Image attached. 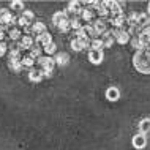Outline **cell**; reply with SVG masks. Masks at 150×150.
I'll return each instance as SVG.
<instances>
[{"label":"cell","mask_w":150,"mask_h":150,"mask_svg":"<svg viewBox=\"0 0 150 150\" xmlns=\"http://www.w3.org/2000/svg\"><path fill=\"white\" fill-rule=\"evenodd\" d=\"M54 62H55V65L65 67V65H68V62H70V55H68L67 52H57L55 57H54Z\"/></svg>","instance_id":"obj_16"},{"label":"cell","mask_w":150,"mask_h":150,"mask_svg":"<svg viewBox=\"0 0 150 150\" xmlns=\"http://www.w3.org/2000/svg\"><path fill=\"white\" fill-rule=\"evenodd\" d=\"M36 63L40 65V70L43 71V78H51L52 71H54V67H55L54 59L46 55V57H40L36 60Z\"/></svg>","instance_id":"obj_4"},{"label":"cell","mask_w":150,"mask_h":150,"mask_svg":"<svg viewBox=\"0 0 150 150\" xmlns=\"http://www.w3.org/2000/svg\"><path fill=\"white\" fill-rule=\"evenodd\" d=\"M106 98L109 101H117L120 98V92H119V88L117 87H109L108 90H106Z\"/></svg>","instance_id":"obj_19"},{"label":"cell","mask_w":150,"mask_h":150,"mask_svg":"<svg viewBox=\"0 0 150 150\" xmlns=\"http://www.w3.org/2000/svg\"><path fill=\"white\" fill-rule=\"evenodd\" d=\"M90 49H96V51H101L103 47V43H101V38H95V40H90Z\"/></svg>","instance_id":"obj_24"},{"label":"cell","mask_w":150,"mask_h":150,"mask_svg":"<svg viewBox=\"0 0 150 150\" xmlns=\"http://www.w3.org/2000/svg\"><path fill=\"white\" fill-rule=\"evenodd\" d=\"M139 133L141 134H147V133H150V119H142L139 122Z\"/></svg>","instance_id":"obj_21"},{"label":"cell","mask_w":150,"mask_h":150,"mask_svg":"<svg viewBox=\"0 0 150 150\" xmlns=\"http://www.w3.org/2000/svg\"><path fill=\"white\" fill-rule=\"evenodd\" d=\"M11 10H13V14L14 13H22L24 11V3L22 2H11Z\"/></svg>","instance_id":"obj_23"},{"label":"cell","mask_w":150,"mask_h":150,"mask_svg":"<svg viewBox=\"0 0 150 150\" xmlns=\"http://www.w3.org/2000/svg\"><path fill=\"white\" fill-rule=\"evenodd\" d=\"M115 38L112 35V30H106L103 35H101V43H103V47H111L114 44Z\"/></svg>","instance_id":"obj_13"},{"label":"cell","mask_w":150,"mask_h":150,"mask_svg":"<svg viewBox=\"0 0 150 150\" xmlns=\"http://www.w3.org/2000/svg\"><path fill=\"white\" fill-rule=\"evenodd\" d=\"M52 24L60 30V32H68L71 29V22L68 19V16L65 11H57L54 16H52Z\"/></svg>","instance_id":"obj_3"},{"label":"cell","mask_w":150,"mask_h":150,"mask_svg":"<svg viewBox=\"0 0 150 150\" xmlns=\"http://www.w3.org/2000/svg\"><path fill=\"white\" fill-rule=\"evenodd\" d=\"M106 6H108V11H109V16H111V18L123 14V10H122L119 2H106Z\"/></svg>","instance_id":"obj_10"},{"label":"cell","mask_w":150,"mask_h":150,"mask_svg":"<svg viewBox=\"0 0 150 150\" xmlns=\"http://www.w3.org/2000/svg\"><path fill=\"white\" fill-rule=\"evenodd\" d=\"M103 59H104L103 51H96V49H90V51H88V60H90L93 65L101 63V62H103Z\"/></svg>","instance_id":"obj_12"},{"label":"cell","mask_w":150,"mask_h":150,"mask_svg":"<svg viewBox=\"0 0 150 150\" xmlns=\"http://www.w3.org/2000/svg\"><path fill=\"white\" fill-rule=\"evenodd\" d=\"M46 24H43V22H35L33 25L30 27V35L33 36V38H36V36H40V35H43V33H46Z\"/></svg>","instance_id":"obj_11"},{"label":"cell","mask_w":150,"mask_h":150,"mask_svg":"<svg viewBox=\"0 0 150 150\" xmlns=\"http://www.w3.org/2000/svg\"><path fill=\"white\" fill-rule=\"evenodd\" d=\"M21 63H22V68H35V63H36V60L32 57V55L27 52V54H22V59H21Z\"/></svg>","instance_id":"obj_15"},{"label":"cell","mask_w":150,"mask_h":150,"mask_svg":"<svg viewBox=\"0 0 150 150\" xmlns=\"http://www.w3.org/2000/svg\"><path fill=\"white\" fill-rule=\"evenodd\" d=\"M13 24H16V16L13 14V11L6 10V8H0V27L6 30Z\"/></svg>","instance_id":"obj_5"},{"label":"cell","mask_w":150,"mask_h":150,"mask_svg":"<svg viewBox=\"0 0 150 150\" xmlns=\"http://www.w3.org/2000/svg\"><path fill=\"white\" fill-rule=\"evenodd\" d=\"M41 51H43V49H41V46H40V44H36V43H35L33 46L30 47L29 54H30V55H32V57H33L35 60H38L40 57H41Z\"/></svg>","instance_id":"obj_22"},{"label":"cell","mask_w":150,"mask_h":150,"mask_svg":"<svg viewBox=\"0 0 150 150\" xmlns=\"http://www.w3.org/2000/svg\"><path fill=\"white\" fill-rule=\"evenodd\" d=\"M131 44H133V47H134V49H137V51H142V49H145V47L142 46V44H141V41H139V38H137V36H134V38H133Z\"/></svg>","instance_id":"obj_26"},{"label":"cell","mask_w":150,"mask_h":150,"mask_svg":"<svg viewBox=\"0 0 150 150\" xmlns=\"http://www.w3.org/2000/svg\"><path fill=\"white\" fill-rule=\"evenodd\" d=\"M21 59H22V52L18 49V47H13L10 49V55H8V68L14 73H19L22 70V63H21Z\"/></svg>","instance_id":"obj_2"},{"label":"cell","mask_w":150,"mask_h":150,"mask_svg":"<svg viewBox=\"0 0 150 150\" xmlns=\"http://www.w3.org/2000/svg\"><path fill=\"white\" fill-rule=\"evenodd\" d=\"M29 79L32 82H40V81H43V71L40 70V68H32L30 73H29Z\"/></svg>","instance_id":"obj_17"},{"label":"cell","mask_w":150,"mask_h":150,"mask_svg":"<svg viewBox=\"0 0 150 150\" xmlns=\"http://www.w3.org/2000/svg\"><path fill=\"white\" fill-rule=\"evenodd\" d=\"M6 49H8L6 43H5V41H0V57H2V55L6 52Z\"/></svg>","instance_id":"obj_27"},{"label":"cell","mask_w":150,"mask_h":150,"mask_svg":"<svg viewBox=\"0 0 150 150\" xmlns=\"http://www.w3.org/2000/svg\"><path fill=\"white\" fill-rule=\"evenodd\" d=\"M35 43H36V44H40V46H43V47H44V46H47L49 43H52L51 35L46 32V33H43V35L36 36V38H35Z\"/></svg>","instance_id":"obj_20"},{"label":"cell","mask_w":150,"mask_h":150,"mask_svg":"<svg viewBox=\"0 0 150 150\" xmlns=\"http://www.w3.org/2000/svg\"><path fill=\"white\" fill-rule=\"evenodd\" d=\"M145 145H147V137H145V134H136L134 137H133V147L134 149H144Z\"/></svg>","instance_id":"obj_14"},{"label":"cell","mask_w":150,"mask_h":150,"mask_svg":"<svg viewBox=\"0 0 150 150\" xmlns=\"http://www.w3.org/2000/svg\"><path fill=\"white\" fill-rule=\"evenodd\" d=\"M149 16H150V3H149V13H147Z\"/></svg>","instance_id":"obj_29"},{"label":"cell","mask_w":150,"mask_h":150,"mask_svg":"<svg viewBox=\"0 0 150 150\" xmlns=\"http://www.w3.org/2000/svg\"><path fill=\"white\" fill-rule=\"evenodd\" d=\"M35 44V38L32 35H29V33H24L22 36H21V40L19 41H16V47H18L19 51H30V47Z\"/></svg>","instance_id":"obj_6"},{"label":"cell","mask_w":150,"mask_h":150,"mask_svg":"<svg viewBox=\"0 0 150 150\" xmlns=\"http://www.w3.org/2000/svg\"><path fill=\"white\" fill-rule=\"evenodd\" d=\"M141 32H142L144 35H147V36H150V25H147V27H145V29H142V30H141Z\"/></svg>","instance_id":"obj_28"},{"label":"cell","mask_w":150,"mask_h":150,"mask_svg":"<svg viewBox=\"0 0 150 150\" xmlns=\"http://www.w3.org/2000/svg\"><path fill=\"white\" fill-rule=\"evenodd\" d=\"M43 51H44V52H46V54L51 57V54H55V51H57V46H55V43L52 41V43L47 44V46H44V47H43Z\"/></svg>","instance_id":"obj_25"},{"label":"cell","mask_w":150,"mask_h":150,"mask_svg":"<svg viewBox=\"0 0 150 150\" xmlns=\"http://www.w3.org/2000/svg\"><path fill=\"white\" fill-rule=\"evenodd\" d=\"M87 46H90V38H84V36H74L71 40V49L74 51H84Z\"/></svg>","instance_id":"obj_8"},{"label":"cell","mask_w":150,"mask_h":150,"mask_svg":"<svg viewBox=\"0 0 150 150\" xmlns=\"http://www.w3.org/2000/svg\"><path fill=\"white\" fill-rule=\"evenodd\" d=\"M112 35H114L115 41L119 44H127L129 41V36H131L128 33L127 27H122V29H112Z\"/></svg>","instance_id":"obj_7"},{"label":"cell","mask_w":150,"mask_h":150,"mask_svg":"<svg viewBox=\"0 0 150 150\" xmlns=\"http://www.w3.org/2000/svg\"><path fill=\"white\" fill-rule=\"evenodd\" d=\"M147 25H150V16H149L147 13L137 14V27L142 30V29H145Z\"/></svg>","instance_id":"obj_18"},{"label":"cell","mask_w":150,"mask_h":150,"mask_svg":"<svg viewBox=\"0 0 150 150\" xmlns=\"http://www.w3.org/2000/svg\"><path fill=\"white\" fill-rule=\"evenodd\" d=\"M133 65L139 73L150 74V47H145L142 51H137L133 57Z\"/></svg>","instance_id":"obj_1"},{"label":"cell","mask_w":150,"mask_h":150,"mask_svg":"<svg viewBox=\"0 0 150 150\" xmlns=\"http://www.w3.org/2000/svg\"><path fill=\"white\" fill-rule=\"evenodd\" d=\"M22 35H24L22 29L18 25V24H13L11 27H8V29H6V36H8V38H11L13 41H19Z\"/></svg>","instance_id":"obj_9"}]
</instances>
